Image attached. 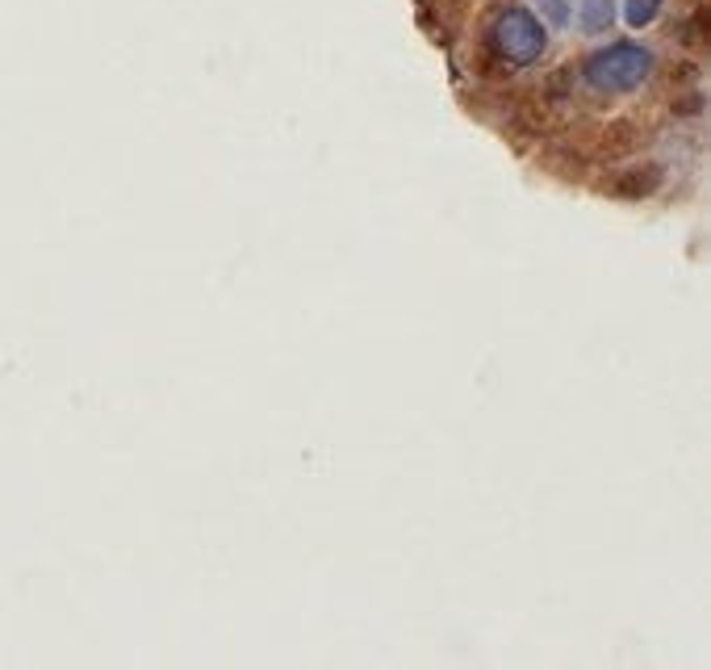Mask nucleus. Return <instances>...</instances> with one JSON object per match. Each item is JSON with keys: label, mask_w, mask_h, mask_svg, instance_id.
I'll use <instances>...</instances> for the list:
<instances>
[{"label": "nucleus", "mask_w": 711, "mask_h": 670, "mask_svg": "<svg viewBox=\"0 0 711 670\" xmlns=\"http://www.w3.org/2000/svg\"><path fill=\"white\" fill-rule=\"evenodd\" d=\"M540 13H548L553 25H565L569 21V0H540Z\"/></svg>", "instance_id": "5"}, {"label": "nucleus", "mask_w": 711, "mask_h": 670, "mask_svg": "<svg viewBox=\"0 0 711 670\" xmlns=\"http://www.w3.org/2000/svg\"><path fill=\"white\" fill-rule=\"evenodd\" d=\"M490 47H494L506 63L532 68V63L548 51V30H544L540 18H536L532 9L511 4V9H503V13L494 18V25H490Z\"/></svg>", "instance_id": "2"}, {"label": "nucleus", "mask_w": 711, "mask_h": 670, "mask_svg": "<svg viewBox=\"0 0 711 670\" xmlns=\"http://www.w3.org/2000/svg\"><path fill=\"white\" fill-rule=\"evenodd\" d=\"M661 4H666V0H624V21H628L632 30H645V25L657 21Z\"/></svg>", "instance_id": "4"}, {"label": "nucleus", "mask_w": 711, "mask_h": 670, "mask_svg": "<svg viewBox=\"0 0 711 670\" xmlns=\"http://www.w3.org/2000/svg\"><path fill=\"white\" fill-rule=\"evenodd\" d=\"M581 76L595 93H637L653 76V51L640 42H611L581 63Z\"/></svg>", "instance_id": "1"}, {"label": "nucleus", "mask_w": 711, "mask_h": 670, "mask_svg": "<svg viewBox=\"0 0 711 670\" xmlns=\"http://www.w3.org/2000/svg\"><path fill=\"white\" fill-rule=\"evenodd\" d=\"M616 21V0H581V30L586 34H607Z\"/></svg>", "instance_id": "3"}]
</instances>
